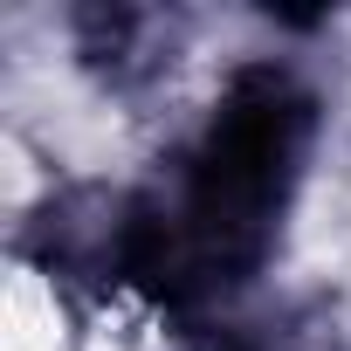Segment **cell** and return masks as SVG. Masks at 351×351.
I'll use <instances>...</instances> for the list:
<instances>
[{
    "label": "cell",
    "instance_id": "obj_1",
    "mask_svg": "<svg viewBox=\"0 0 351 351\" xmlns=\"http://www.w3.org/2000/svg\"><path fill=\"white\" fill-rule=\"evenodd\" d=\"M317 90L289 62H241L214 90L165 180L110 200L104 282L145 296L180 324L228 310L282 248L289 207L317 152Z\"/></svg>",
    "mask_w": 351,
    "mask_h": 351
}]
</instances>
